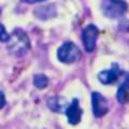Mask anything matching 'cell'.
<instances>
[{"label": "cell", "instance_id": "1", "mask_svg": "<svg viewBox=\"0 0 129 129\" xmlns=\"http://www.w3.org/2000/svg\"><path fill=\"white\" fill-rule=\"evenodd\" d=\"M30 42L27 35L21 29H15L8 40V51L15 56H22L27 53Z\"/></svg>", "mask_w": 129, "mask_h": 129}, {"label": "cell", "instance_id": "2", "mask_svg": "<svg viewBox=\"0 0 129 129\" xmlns=\"http://www.w3.org/2000/svg\"><path fill=\"white\" fill-rule=\"evenodd\" d=\"M57 57L63 63H73L81 57V51L73 42H64L58 48Z\"/></svg>", "mask_w": 129, "mask_h": 129}, {"label": "cell", "instance_id": "3", "mask_svg": "<svg viewBox=\"0 0 129 129\" xmlns=\"http://www.w3.org/2000/svg\"><path fill=\"white\" fill-rule=\"evenodd\" d=\"M128 5L124 0H107L103 5V14L109 18H118L126 13Z\"/></svg>", "mask_w": 129, "mask_h": 129}, {"label": "cell", "instance_id": "4", "mask_svg": "<svg viewBox=\"0 0 129 129\" xmlns=\"http://www.w3.org/2000/svg\"><path fill=\"white\" fill-rule=\"evenodd\" d=\"M99 36V29L94 24H89L82 30V42L87 53H92L96 47V42Z\"/></svg>", "mask_w": 129, "mask_h": 129}, {"label": "cell", "instance_id": "5", "mask_svg": "<svg viewBox=\"0 0 129 129\" xmlns=\"http://www.w3.org/2000/svg\"><path fill=\"white\" fill-rule=\"evenodd\" d=\"M91 106L92 113L96 117H102L109 111V103L107 98L98 91H94L91 94Z\"/></svg>", "mask_w": 129, "mask_h": 129}, {"label": "cell", "instance_id": "6", "mask_svg": "<svg viewBox=\"0 0 129 129\" xmlns=\"http://www.w3.org/2000/svg\"><path fill=\"white\" fill-rule=\"evenodd\" d=\"M64 114H66L67 118H68V123L71 125H78L81 122L83 111L80 107L79 100L76 98H74L71 101V103L68 106L66 111H64Z\"/></svg>", "mask_w": 129, "mask_h": 129}, {"label": "cell", "instance_id": "7", "mask_svg": "<svg viewBox=\"0 0 129 129\" xmlns=\"http://www.w3.org/2000/svg\"><path fill=\"white\" fill-rule=\"evenodd\" d=\"M122 73L123 72H122V70L119 69L118 64L117 63H113L111 69L103 70L101 72H99L98 75H97V78H98L100 83L104 84V85H109V84L114 83Z\"/></svg>", "mask_w": 129, "mask_h": 129}, {"label": "cell", "instance_id": "8", "mask_svg": "<svg viewBox=\"0 0 129 129\" xmlns=\"http://www.w3.org/2000/svg\"><path fill=\"white\" fill-rule=\"evenodd\" d=\"M116 99L122 104H126L129 102V74L125 76L123 83L119 85L117 92H116Z\"/></svg>", "mask_w": 129, "mask_h": 129}, {"label": "cell", "instance_id": "9", "mask_svg": "<svg viewBox=\"0 0 129 129\" xmlns=\"http://www.w3.org/2000/svg\"><path fill=\"white\" fill-rule=\"evenodd\" d=\"M34 85L38 89H43L48 85V79L44 74H37L34 78Z\"/></svg>", "mask_w": 129, "mask_h": 129}, {"label": "cell", "instance_id": "10", "mask_svg": "<svg viewBox=\"0 0 129 129\" xmlns=\"http://www.w3.org/2000/svg\"><path fill=\"white\" fill-rule=\"evenodd\" d=\"M47 106H48V108H50L51 110H53L54 112H60L62 110V106H63V104L62 103L60 104V98L55 97V98H50V99H48Z\"/></svg>", "mask_w": 129, "mask_h": 129}, {"label": "cell", "instance_id": "11", "mask_svg": "<svg viewBox=\"0 0 129 129\" xmlns=\"http://www.w3.org/2000/svg\"><path fill=\"white\" fill-rule=\"evenodd\" d=\"M9 38H10V35L7 32L5 26L0 24V42H6L9 40Z\"/></svg>", "mask_w": 129, "mask_h": 129}, {"label": "cell", "instance_id": "12", "mask_svg": "<svg viewBox=\"0 0 129 129\" xmlns=\"http://www.w3.org/2000/svg\"><path fill=\"white\" fill-rule=\"evenodd\" d=\"M6 106V97L2 91H0V110Z\"/></svg>", "mask_w": 129, "mask_h": 129}, {"label": "cell", "instance_id": "13", "mask_svg": "<svg viewBox=\"0 0 129 129\" xmlns=\"http://www.w3.org/2000/svg\"><path fill=\"white\" fill-rule=\"evenodd\" d=\"M23 2H27V3H37V2H41L44 0H22Z\"/></svg>", "mask_w": 129, "mask_h": 129}, {"label": "cell", "instance_id": "14", "mask_svg": "<svg viewBox=\"0 0 129 129\" xmlns=\"http://www.w3.org/2000/svg\"><path fill=\"white\" fill-rule=\"evenodd\" d=\"M0 14H1V9H0Z\"/></svg>", "mask_w": 129, "mask_h": 129}]
</instances>
